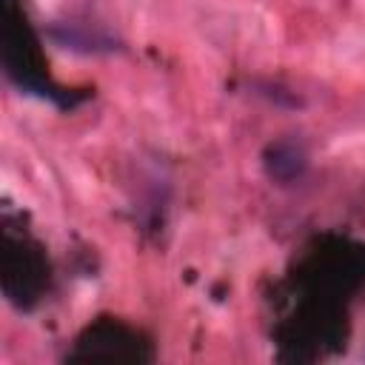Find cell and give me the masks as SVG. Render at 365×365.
<instances>
[{
	"instance_id": "obj_1",
	"label": "cell",
	"mask_w": 365,
	"mask_h": 365,
	"mask_svg": "<svg viewBox=\"0 0 365 365\" xmlns=\"http://www.w3.org/2000/svg\"><path fill=\"white\" fill-rule=\"evenodd\" d=\"M262 168H265V174H268L271 182H277V185H294L308 171V151L294 137L271 140L265 145V151H262Z\"/></svg>"
}]
</instances>
